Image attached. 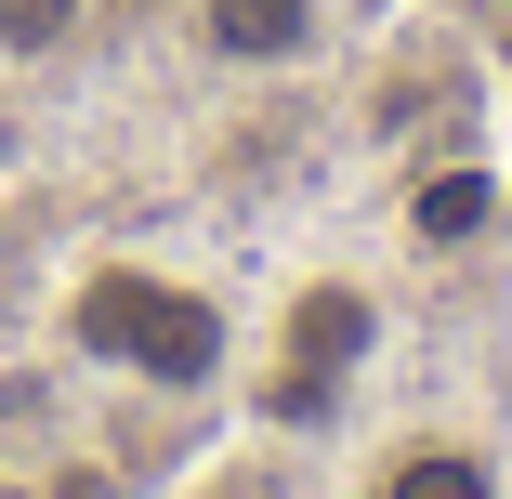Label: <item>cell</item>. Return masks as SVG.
Here are the masks:
<instances>
[{"instance_id": "1", "label": "cell", "mask_w": 512, "mask_h": 499, "mask_svg": "<svg viewBox=\"0 0 512 499\" xmlns=\"http://www.w3.org/2000/svg\"><path fill=\"white\" fill-rule=\"evenodd\" d=\"M66 355L119 368V381H158V394H211L237 368V329L211 289H171L158 263H92L66 289Z\"/></svg>"}, {"instance_id": "6", "label": "cell", "mask_w": 512, "mask_h": 499, "mask_svg": "<svg viewBox=\"0 0 512 499\" xmlns=\"http://www.w3.org/2000/svg\"><path fill=\"white\" fill-rule=\"evenodd\" d=\"M473 224H486V171H460V184L421 197V237H473Z\"/></svg>"}, {"instance_id": "2", "label": "cell", "mask_w": 512, "mask_h": 499, "mask_svg": "<svg viewBox=\"0 0 512 499\" xmlns=\"http://www.w3.org/2000/svg\"><path fill=\"white\" fill-rule=\"evenodd\" d=\"M368 355H381V289L368 276H302L289 303H276V368L250 381V408L276 434H316L342 394H355Z\"/></svg>"}, {"instance_id": "4", "label": "cell", "mask_w": 512, "mask_h": 499, "mask_svg": "<svg viewBox=\"0 0 512 499\" xmlns=\"http://www.w3.org/2000/svg\"><path fill=\"white\" fill-rule=\"evenodd\" d=\"M368 499H512V486H499V460L473 434H407V447H381Z\"/></svg>"}, {"instance_id": "3", "label": "cell", "mask_w": 512, "mask_h": 499, "mask_svg": "<svg viewBox=\"0 0 512 499\" xmlns=\"http://www.w3.org/2000/svg\"><path fill=\"white\" fill-rule=\"evenodd\" d=\"M184 14H197V53L224 79H276L329 40V0H184Z\"/></svg>"}, {"instance_id": "8", "label": "cell", "mask_w": 512, "mask_h": 499, "mask_svg": "<svg viewBox=\"0 0 512 499\" xmlns=\"http://www.w3.org/2000/svg\"><path fill=\"white\" fill-rule=\"evenodd\" d=\"M132 14H171V0H132Z\"/></svg>"}, {"instance_id": "7", "label": "cell", "mask_w": 512, "mask_h": 499, "mask_svg": "<svg viewBox=\"0 0 512 499\" xmlns=\"http://www.w3.org/2000/svg\"><path fill=\"white\" fill-rule=\"evenodd\" d=\"M0 499H53V473L40 460H0Z\"/></svg>"}, {"instance_id": "5", "label": "cell", "mask_w": 512, "mask_h": 499, "mask_svg": "<svg viewBox=\"0 0 512 499\" xmlns=\"http://www.w3.org/2000/svg\"><path fill=\"white\" fill-rule=\"evenodd\" d=\"M92 40V0H0V79H40Z\"/></svg>"}]
</instances>
